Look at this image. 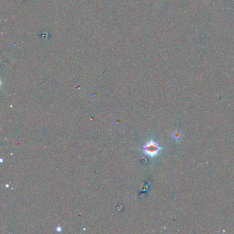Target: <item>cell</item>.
Segmentation results:
<instances>
[{"label":"cell","instance_id":"cell-3","mask_svg":"<svg viewBox=\"0 0 234 234\" xmlns=\"http://www.w3.org/2000/svg\"><path fill=\"white\" fill-rule=\"evenodd\" d=\"M56 230L58 232H61V230H62V228H61V227H56Z\"/></svg>","mask_w":234,"mask_h":234},{"label":"cell","instance_id":"cell-1","mask_svg":"<svg viewBox=\"0 0 234 234\" xmlns=\"http://www.w3.org/2000/svg\"><path fill=\"white\" fill-rule=\"evenodd\" d=\"M142 150L146 156L150 157H154L159 154L161 147L155 141L150 140L146 142L143 146Z\"/></svg>","mask_w":234,"mask_h":234},{"label":"cell","instance_id":"cell-2","mask_svg":"<svg viewBox=\"0 0 234 234\" xmlns=\"http://www.w3.org/2000/svg\"><path fill=\"white\" fill-rule=\"evenodd\" d=\"M181 136H182L181 133L179 131H174L173 132V136H172V137H173V139L176 141V142H178L179 140L181 139Z\"/></svg>","mask_w":234,"mask_h":234}]
</instances>
